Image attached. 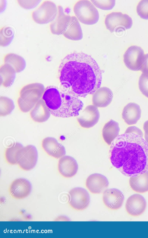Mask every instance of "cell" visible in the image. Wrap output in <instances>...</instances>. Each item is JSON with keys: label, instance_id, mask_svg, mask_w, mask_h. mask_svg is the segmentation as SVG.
<instances>
[{"label": "cell", "instance_id": "obj_1", "mask_svg": "<svg viewBox=\"0 0 148 238\" xmlns=\"http://www.w3.org/2000/svg\"><path fill=\"white\" fill-rule=\"evenodd\" d=\"M62 86L73 95L85 97L100 87L102 72L95 60L83 53L68 55L58 69Z\"/></svg>", "mask_w": 148, "mask_h": 238}, {"label": "cell", "instance_id": "obj_2", "mask_svg": "<svg viewBox=\"0 0 148 238\" xmlns=\"http://www.w3.org/2000/svg\"><path fill=\"white\" fill-rule=\"evenodd\" d=\"M110 145L111 162L124 175L134 177L148 170V143L143 137L124 133L116 137Z\"/></svg>", "mask_w": 148, "mask_h": 238}, {"label": "cell", "instance_id": "obj_3", "mask_svg": "<svg viewBox=\"0 0 148 238\" xmlns=\"http://www.w3.org/2000/svg\"><path fill=\"white\" fill-rule=\"evenodd\" d=\"M53 115L62 118L78 116L83 103L66 89L51 85L45 88L42 98Z\"/></svg>", "mask_w": 148, "mask_h": 238}, {"label": "cell", "instance_id": "obj_4", "mask_svg": "<svg viewBox=\"0 0 148 238\" xmlns=\"http://www.w3.org/2000/svg\"><path fill=\"white\" fill-rule=\"evenodd\" d=\"M45 88L42 84L35 83L27 84L21 89L17 100L18 107L23 113L31 110L42 98Z\"/></svg>", "mask_w": 148, "mask_h": 238}, {"label": "cell", "instance_id": "obj_5", "mask_svg": "<svg viewBox=\"0 0 148 238\" xmlns=\"http://www.w3.org/2000/svg\"><path fill=\"white\" fill-rule=\"evenodd\" d=\"M73 10L78 20L87 25H93L98 21V12L93 4L87 0H81L75 4Z\"/></svg>", "mask_w": 148, "mask_h": 238}, {"label": "cell", "instance_id": "obj_6", "mask_svg": "<svg viewBox=\"0 0 148 238\" xmlns=\"http://www.w3.org/2000/svg\"><path fill=\"white\" fill-rule=\"evenodd\" d=\"M58 13V6L55 3L50 1H45L32 12L31 16L36 23L45 24L53 21Z\"/></svg>", "mask_w": 148, "mask_h": 238}, {"label": "cell", "instance_id": "obj_7", "mask_svg": "<svg viewBox=\"0 0 148 238\" xmlns=\"http://www.w3.org/2000/svg\"><path fill=\"white\" fill-rule=\"evenodd\" d=\"M104 22L106 28L111 32L129 29L133 24L132 19L129 15L119 12L108 14Z\"/></svg>", "mask_w": 148, "mask_h": 238}, {"label": "cell", "instance_id": "obj_8", "mask_svg": "<svg viewBox=\"0 0 148 238\" xmlns=\"http://www.w3.org/2000/svg\"><path fill=\"white\" fill-rule=\"evenodd\" d=\"M38 158V153L35 147L29 145L23 147L18 152L16 161L19 167L23 170L29 171L36 166Z\"/></svg>", "mask_w": 148, "mask_h": 238}, {"label": "cell", "instance_id": "obj_9", "mask_svg": "<svg viewBox=\"0 0 148 238\" xmlns=\"http://www.w3.org/2000/svg\"><path fill=\"white\" fill-rule=\"evenodd\" d=\"M145 54L140 47L132 46L129 47L123 55V61L126 66L134 71L140 70Z\"/></svg>", "mask_w": 148, "mask_h": 238}, {"label": "cell", "instance_id": "obj_10", "mask_svg": "<svg viewBox=\"0 0 148 238\" xmlns=\"http://www.w3.org/2000/svg\"><path fill=\"white\" fill-rule=\"evenodd\" d=\"M69 204L73 209L82 211L88 206L90 197L88 192L85 189L79 187L74 188L69 192Z\"/></svg>", "mask_w": 148, "mask_h": 238}, {"label": "cell", "instance_id": "obj_11", "mask_svg": "<svg viewBox=\"0 0 148 238\" xmlns=\"http://www.w3.org/2000/svg\"><path fill=\"white\" fill-rule=\"evenodd\" d=\"M100 113L98 107L93 105L87 106L77 116V121L80 125L84 128L93 127L98 122Z\"/></svg>", "mask_w": 148, "mask_h": 238}, {"label": "cell", "instance_id": "obj_12", "mask_svg": "<svg viewBox=\"0 0 148 238\" xmlns=\"http://www.w3.org/2000/svg\"><path fill=\"white\" fill-rule=\"evenodd\" d=\"M146 202L144 198L138 194L131 196L127 199L125 205L126 210L130 215L137 217L140 215L145 211Z\"/></svg>", "mask_w": 148, "mask_h": 238}, {"label": "cell", "instance_id": "obj_13", "mask_svg": "<svg viewBox=\"0 0 148 238\" xmlns=\"http://www.w3.org/2000/svg\"><path fill=\"white\" fill-rule=\"evenodd\" d=\"M31 188V184L28 180L20 178L15 179L11 183L9 188V192L13 198L22 199L29 195Z\"/></svg>", "mask_w": 148, "mask_h": 238}, {"label": "cell", "instance_id": "obj_14", "mask_svg": "<svg viewBox=\"0 0 148 238\" xmlns=\"http://www.w3.org/2000/svg\"><path fill=\"white\" fill-rule=\"evenodd\" d=\"M124 199V195L116 188L106 189L103 193V200L105 206L112 210H117L122 206Z\"/></svg>", "mask_w": 148, "mask_h": 238}, {"label": "cell", "instance_id": "obj_15", "mask_svg": "<svg viewBox=\"0 0 148 238\" xmlns=\"http://www.w3.org/2000/svg\"><path fill=\"white\" fill-rule=\"evenodd\" d=\"M58 13L55 19L50 24V29L53 34H63L69 26L71 16L66 14L62 6L58 5Z\"/></svg>", "mask_w": 148, "mask_h": 238}, {"label": "cell", "instance_id": "obj_16", "mask_svg": "<svg viewBox=\"0 0 148 238\" xmlns=\"http://www.w3.org/2000/svg\"><path fill=\"white\" fill-rule=\"evenodd\" d=\"M109 183L104 175L95 173L89 175L86 182V188L92 194H100L108 187Z\"/></svg>", "mask_w": 148, "mask_h": 238}, {"label": "cell", "instance_id": "obj_17", "mask_svg": "<svg viewBox=\"0 0 148 238\" xmlns=\"http://www.w3.org/2000/svg\"><path fill=\"white\" fill-rule=\"evenodd\" d=\"M58 168L59 173L62 176L69 178L76 174L78 166L75 158L71 156L64 155L59 160Z\"/></svg>", "mask_w": 148, "mask_h": 238}, {"label": "cell", "instance_id": "obj_18", "mask_svg": "<svg viewBox=\"0 0 148 238\" xmlns=\"http://www.w3.org/2000/svg\"><path fill=\"white\" fill-rule=\"evenodd\" d=\"M42 146L48 155L55 158H59L66 154L64 147L54 138L48 137L43 139Z\"/></svg>", "mask_w": 148, "mask_h": 238}, {"label": "cell", "instance_id": "obj_19", "mask_svg": "<svg viewBox=\"0 0 148 238\" xmlns=\"http://www.w3.org/2000/svg\"><path fill=\"white\" fill-rule=\"evenodd\" d=\"M113 96V92L109 88L99 87L93 94L92 104L97 107H106L111 102Z\"/></svg>", "mask_w": 148, "mask_h": 238}, {"label": "cell", "instance_id": "obj_20", "mask_svg": "<svg viewBox=\"0 0 148 238\" xmlns=\"http://www.w3.org/2000/svg\"><path fill=\"white\" fill-rule=\"evenodd\" d=\"M141 113L139 105L135 103H129L123 109L122 117L128 125L135 124L140 119Z\"/></svg>", "mask_w": 148, "mask_h": 238}, {"label": "cell", "instance_id": "obj_21", "mask_svg": "<svg viewBox=\"0 0 148 238\" xmlns=\"http://www.w3.org/2000/svg\"><path fill=\"white\" fill-rule=\"evenodd\" d=\"M51 114L45 102L41 98L31 110L30 115L34 121L43 123L48 119Z\"/></svg>", "mask_w": 148, "mask_h": 238}, {"label": "cell", "instance_id": "obj_22", "mask_svg": "<svg viewBox=\"0 0 148 238\" xmlns=\"http://www.w3.org/2000/svg\"><path fill=\"white\" fill-rule=\"evenodd\" d=\"M119 123L111 119L104 125L102 130V136L105 142L109 145L119 135Z\"/></svg>", "mask_w": 148, "mask_h": 238}, {"label": "cell", "instance_id": "obj_23", "mask_svg": "<svg viewBox=\"0 0 148 238\" xmlns=\"http://www.w3.org/2000/svg\"><path fill=\"white\" fill-rule=\"evenodd\" d=\"M129 184L134 191L143 193L148 191V170L134 177H130Z\"/></svg>", "mask_w": 148, "mask_h": 238}, {"label": "cell", "instance_id": "obj_24", "mask_svg": "<svg viewBox=\"0 0 148 238\" xmlns=\"http://www.w3.org/2000/svg\"><path fill=\"white\" fill-rule=\"evenodd\" d=\"M63 35L66 38L73 40H79L82 39V30L76 17L71 16L69 25Z\"/></svg>", "mask_w": 148, "mask_h": 238}, {"label": "cell", "instance_id": "obj_25", "mask_svg": "<svg viewBox=\"0 0 148 238\" xmlns=\"http://www.w3.org/2000/svg\"><path fill=\"white\" fill-rule=\"evenodd\" d=\"M16 72L10 65L4 63L0 68V84L5 87L11 86L16 77Z\"/></svg>", "mask_w": 148, "mask_h": 238}, {"label": "cell", "instance_id": "obj_26", "mask_svg": "<svg viewBox=\"0 0 148 238\" xmlns=\"http://www.w3.org/2000/svg\"><path fill=\"white\" fill-rule=\"evenodd\" d=\"M4 63L10 65L16 73H19L25 69L26 63L25 59L21 56L15 53H8L3 57Z\"/></svg>", "mask_w": 148, "mask_h": 238}, {"label": "cell", "instance_id": "obj_27", "mask_svg": "<svg viewBox=\"0 0 148 238\" xmlns=\"http://www.w3.org/2000/svg\"><path fill=\"white\" fill-rule=\"evenodd\" d=\"M23 147L22 144L16 142L14 143L11 147L6 149L5 152L4 156L7 162L12 165L17 164L16 161L17 153Z\"/></svg>", "mask_w": 148, "mask_h": 238}, {"label": "cell", "instance_id": "obj_28", "mask_svg": "<svg viewBox=\"0 0 148 238\" xmlns=\"http://www.w3.org/2000/svg\"><path fill=\"white\" fill-rule=\"evenodd\" d=\"M14 34L12 27L8 26L2 27L0 30V45L4 47L10 45L14 38Z\"/></svg>", "mask_w": 148, "mask_h": 238}, {"label": "cell", "instance_id": "obj_29", "mask_svg": "<svg viewBox=\"0 0 148 238\" xmlns=\"http://www.w3.org/2000/svg\"><path fill=\"white\" fill-rule=\"evenodd\" d=\"M14 104L13 100L4 96L0 98V115L5 116L9 115L14 109Z\"/></svg>", "mask_w": 148, "mask_h": 238}, {"label": "cell", "instance_id": "obj_30", "mask_svg": "<svg viewBox=\"0 0 148 238\" xmlns=\"http://www.w3.org/2000/svg\"><path fill=\"white\" fill-rule=\"evenodd\" d=\"M138 85L142 93L148 98V73H142L139 78Z\"/></svg>", "mask_w": 148, "mask_h": 238}, {"label": "cell", "instance_id": "obj_31", "mask_svg": "<svg viewBox=\"0 0 148 238\" xmlns=\"http://www.w3.org/2000/svg\"><path fill=\"white\" fill-rule=\"evenodd\" d=\"M136 11L141 18L148 19V0L141 1L137 5Z\"/></svg>", "mask_w": 148, "mask_h": 238}, {"label": "cell", "instance_id": "obj_32", "mask_svg": "<svg viewBox=\"0 0 148 238\" xmlns=\"http://www.w3.org/2000/svg\"><path fill=\"white\" fill-rule=\"evenodd\" d=\"M91 1L96 7L104 10L112 9L115 4V0H91Z\"/></svg>", "mask_w": 148, "mask_h": 238}, {"label": "cell", "instance_id": "obj_33", "mask_svg": "<svg viewBox=\"0 0 148 238\" xmlns=\"http://www.w3.org/2000/svg\"><path fill=\"white\" fill-rule=\"evenodd\" d=\"M41 0H22L17 1L18 5L23 8L29 10L33 9L37 6Z\"/></svg>", "mask_w": 148, "mask_h": 238}, {"label": "cell", "instance_id": "obj_34", "mask_svg": "<svg viewBox=\"0 0 148 238\" xmlns=\"http://www.w3.org/2000/svg\"><path fill=\"white\" fill-rule=\"evenodd\" d=\"M134 133L142 137L143 136V134L142 130L136 126H131L127 128L125 133Z\"/></svg>", "mask_w": 148, "mask_h": 238}, {"label": "cell", "instance_id": "obj_35", "mask_svg": "<svg viewBox=\"0 0 148 238\" xmlns=\"http://www.w3.org/2000/svg\"><path fill=\"white\" fill-rule=\"evenodd\" d=\"M140 71L142 73H148V53L144 55Z\"/></svg>", "mask_w": 148, "mask_h": 238}, {"label": "cell", "instance_id": "obj_36", "mask_svg": "<svg viewBox=\"0 0 148 238\" xmlns=\"http://www.w3.org/2000/svg\"><path fill=\"white\" fill-rule=\"evenodd\" d=\"M143 128L145 132V140L148 143V120L144 123Z\"/></svg>", "mask_w": 148, "mask_h": 238}]
</instances>
